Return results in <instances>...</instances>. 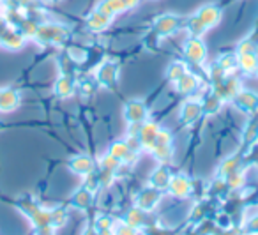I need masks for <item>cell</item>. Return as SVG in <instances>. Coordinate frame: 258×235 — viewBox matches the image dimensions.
Segmentation results:
<instances>
[{
    "mask_svg": "<svg viewBox=\"0 0 258 235\" xmlns=\"http://www.w3.org/2000/svg\"><path fill=\"white\" fill-rule=\"evenodd\" d=\"M152 154L156 156L158 161H168L172 157L173 152V138L172 133L166 131V129H159L158 138H156V143L151 150Z\"/></svg>",
    "mask_w": 258,
    "mask_h": 235,
    "instance_id": "obj_1",
    "label": "cell"
},
{
    "mask_svg": "<svg viewBox=\"0 0 258 235\" xmlns=\"http://www.w3.org/2000/svg\"><path fill=\"white\" fill-rule=\"evenodd\" d=\"M159 126L154 124V122H142L140 124V129H138V142H140L142 149H147V150H152L156 143V138H158V133H159Z\"/></svg>",
    "mask_w": 258,
    "mask_h": 235,
    "instance_id": "obj_2",
    "label": "cell"
},
{
    "mask_svg": "<svg viewBox=\"0 0 258 235\" xmlns=\"http://www.w3.org/2000/svg\"><path fill=\"white\" fill-rule=\"evenodd\" d=\"M124 117L129 124H142L147 119V106L138 99L129 101L124 108Z\"/></svg>",
    "mask_w": 258,
    "mask_h": 235,
    "instance_id": "obj_3",
    "label": "cell"
},
{
    "mask_svg": "<svg viewBox=\"0 0 258 235\" xmlns=\"http://www.w3.org/2000/svg\"><path fill=\"white\" fill-rule=\"evenodd\" d=\"M159 200H161V191L154 188H147L138 195L137 198V207L144 212H151L158 207Z\"/></svg>",
    "mask_w": 258,
    "mask_h": 235,
    "instance_id": "obj_4",
    "label": "cell"
},
{
    "mask_svg": "<svg viewBox=\"0 0 258 235\" xmlns=\"http://www.w3.org/2000/svg\"><path fill=\"white\" fill-rule=\"evenodd\" d=\"M202 113H204V103L197 99H189L180 108V122L189 126V124H193V122H197Z\"/></svg>",
    "mask_w": 258,
    "mask_h": 235,
    "instance_id": "obj_5",
    "label": "cell"
},
{
    "mask_svg": "<svg viewBox=\"0 0 258 235\" xmlns=\"http://www.w3.org/2000/svg\"><path fill=\"white\" fill-rule=\"evenodd\" d=\"M166 189H168L175 198H186V196L191 195L189 177H186V175H173V177L170 179V184Z\"/></svg>",
    "mask_w": 258,
    "mask_h": 235,
    "instance_id": "obj_6",
    "label": "cell"
},
{
    "mask_svg": "<svg viewBox=\"0 0 258 235\" xmlns=\"http://www.w3.org/2000/svg\"><path fill=\"white\" fill-rule=\"evenodd\" d=\"M184 51H186V57L189 58L191 62H195V64H200V62H204V58H205V44L202 43L198 37H193V39L187 41L186 46H184Z\"/></svg>",
    "mask_w": 258,
    "mask_h": 235,
    "instance_id": "obj_7",
    "label": "cell"
},
{
    "mask_svg": "<svg viewBox=\"0 0 258 235\" xmlns=\"http://www.w3.org/2000/svg\"><path fill=\"white\" fill-rule=\"evenodd\" d=\"M197 18L200 20L205 29H211V27L218 25L219 18H221V11H219L216 6H205V8H202L200 11L197 13Z\"/></svg>",
    "mask_w": 258,
    "mask_h": 235,
    "instance_id": "obj_8",
    "label": "cell"
},
{
    "mask_svg": "<svg viewBox=\"0 0 258 235\" xmlns=\"http://www.w3.org/2000/svg\"><path fill=\"white\" fill-rule=\"evenodd\" d=\"M170 179H172V175H170V170H168V168H166V166H158V168H156V170L151 173V179H149V184H151V188L163 191V189L168 188Z\"/></svg>",
    "mask_w": 258,
    "mask_h": 235,
    "instance_id": "obj_9",
    "label": "cell"
},
{
    "mask_svg": "<svg viewBox=\"0 0 258 235\" xmlns=\"http://www.w3.org/2000/svg\"><path fill=\"white\" fill-rule=\"evenodd\" d=\"M235 104L244 111H254L258 108V96L253 92L239 90V92L235 94Z\"/></svg>",
    "mask_w": 258,
    "mask_h": 235,
    "instance_id": "obj_10",
    "label": "cell"
},
{
    "mask_svg": "<svg viewBox=\"0 0 258 235\" xmlns=\"http://www.w3.org/2000/svg\"><path fill=\"white\" fill-rule=\"evenodd\" d=\"M175 83V90L179 94H186V96H189V94H193L195 90L198 89V80L195 78L191 73H184L182 76H180L177 82H173Z\"/></svg>",
    "mask_w": 258,
    "mask_h": 235,
    "instance_id": "obj_11",
    "label": "cell"
},
{
    "mask_svg": "<svg viewBox=\"0 0 258 235\" xmlns=\"http://www.w3.org/2000/svg\"><path fill=\"white\" fill-rule=\"evenodd\" d=\"M96 11L101 13V15H104V16H108V18H113L115 15L127 11V9H125V6H124L122 0H103V2L97 6Z\"/></svg>",
    "mask_w": 258,
    "mask_h": 235,
    "instance_id": "obj_12",
    "label": "cell"
},
{
    "mask_svg": "<svg viewBox=\"0 0 258 235\" xmlns=\"http://www.w3.org/2000/svg\"><path fill=\"white\" fill-rule=\"evenodd\" d=\"M71 170L78 175H90L94 170V163L89 156L80 154V156H76L71 159Z\"/></svg>",
    "mask_w": 258,
    "mask_h": 235,
    "instance_id": "obj_13",
    "label": "cell"
},
{
    "mask_svg": "<svg viewBox=\"0 0 258 235\" xmlns=\"http://www.w3.org/2000/svg\"><path fill=\"white\" fill-rule=\"evenodd\" d=\"M97 80L101 85L104 87H113L117 82V68L113 64H103L97 69Z\"/></svg>",
    "mask_w": 258,
    "mask_h": 235,
    "instance_id": "obj_14",
    "label": "cell"
},
{
    "mask_svg": "<svg viewBox=\"0 0 258 235\" xmlns=\"http://www.w3.org/2000/svg\"><path fill=\"white\" fill-rule=\"evenodd\" d=\"M177 27H179V20L173 15H163L161 18L158 20V23H156V29H158V32L161 34V36H170V34H173L177 30Z\"/></svg>",
    "mask_w": 258,
    "mask_h": 235,
    "instance_id": "obj_15",
    "label": "cell"
},
{
    "mask_svg": "<svg viewBox=\"0 0 258 235\" xmlns=\"http://www.w3.org/2000/svg\"><path fill=\"white\" fill-rule=\"evenodd\" d=\"M122 223H125L127 226L135 228V230H140V228L145 224V212L138 209V207H133V209H129L127 212H125L124 221H122Z\"/></svg>",
    "mask_w": 258,
    "mask_h": 235,
    "instance_id": "obj_16",
    "label": "cell"
},
{
    "mask_svg": "<svg viewBox=\"0 0 258 235\" xmlns=\"http://www.w3.org/2000/svg\"><path fill=\"white\" fill-rule=\"evenodd\" d=\"M237 64L244 73H254L258 69V57L254 53H242L237 55Z\"/></svg>",
    "mask_w": 258,
    "mask_h": 235,
    "instance_id": "obj_17",
    "label": "cell"
},
{
    "mask_svg": "<svg viewBox=\"0 0 258 235\" xmlns=\"http://www.w3.org/2000/svg\"><path fill=\"white\" fill-rule=\"evenodd\" d=\"M92 191H89L87 188L80 189L75 196H73V203H75L78 209H89L90 203H92Z\"/></svg>",
    "mask_w": 258,
    "mask_h": 235,
    "instance_id": "obj_18",
    "label": "cell"
},
{
    "mask_svg": "<svg viewBox=\"0 0 258 235\" xmlns=\"http://www.w3.org/2000/svg\"><path fill=\"white\" fill-rule=\"evenodd\" d=\"M129 150H131V149H129L127 142H113L110 145V149H108V154L122 163V161H124V157L127 156Z\"/></svg>",
    "mask_w": 258,
    "mask_h": 235,
    "instance_id": "obj_19",
    "label": "cell"
},
{
    "mask_svg": "<svg viewBox=\"0 0 258 235\" xmlns=\"http://www.w3.org/2000/svg\"><path fill=\"white\" fill-rule=\"evenodd\" d=\"M110 22H111V18H108V16L101 15V13H97V11L89 16V27L92 30H104Z\"/></svg>",
    "mask_w": 258,
    "mask_h": 235,
    "instance_id": "obj_20",
    "label": "cell"
},
{
    "mask_svg": "<svg viewBox=\"0 0 258 235\" xmlns=\"http://www.w3.org/2000/svg\"><path fill=\"white\" fill-rule=\"evenodd\" d=\"M237 166H239V159H237V157H228V159L223 161L221 166H219V175L226 179L228 175H232L233 171L239 170Z\"/></svg>",
    "mask_w": 258,
    "mask_h": 235,
    "instance_id": "obj_21",
    "label": "cell"
},
{
    "mask_svg": "<svg viewBox=\"0 0 258 235\" xmlns=\"http://www.w3.org/2000/svg\"><path fill=\"white\" fill-rule=\"evenodd\" d=\"M73 89H75V85H73V82L69 78H60L57 82V87H55V90H57V94L60 97H69L73 94Z\"/></svg>",
    "mask_w": 258,
    "mask_h": 235,
    "instance_id": "obj_22",
    "label": "cell"
},
{
    "mask_svg": "<svg viewBox=\"0 0 258 235\" xmlns=\"http://www.w3.org/2000/svg\"><path fill=\"white\" fill-rule=\"evenodd\" d=\"M2 43L8 48H20L23 44V37L16 32H8L2 36Z\"/></svg>",
    "mask_w": 258,
    "mask_h": 235,
    "instance_id": "obj_23",
    "label": "cell"
},
{
    "mask_svg": "<svg viewBox=\"0 0 258 235\" xmlns=\"http://www.w3.org/2000/svg\"><path fill=\"white\" fill-rule=\"evenodd\" d=\"M115 223L113 219H111L110 216H99L96 219V223H94V228H96L97 231H103V230H113Z\"/></svg>",
    "mask_w": 258,
    "mask_h": 235,
    "instance_id": "obj_24",
    "label": "cell"
},
{
    "mask_svg": "<svg viewBox=\"0 0 258 235\" xmlns=\"http://www.w3.org/2000/svg\"><path fill=\"white\" fill-rule=\"evenodd\" d=\"M184 73H186L184 64H179V62H177V64H172L168 68V80H170V82H177V80H179Z\"/></svg>",
    "mask_w": 258,
    "mask_h": 235,
    "instance_id": "obj_25",
    "label": "cell"
},
{
    "mask_svg": "<svg viewBox=\"0 0 258 235\" xmlns=\"http://www.w3.org/2000/svg\"><path fill=\"white\" fill-rule=\"evenodd\" d=\"M118 166H120V161L115 159V157H111L110 154H106V156H104L103 159H101V168H103V170L115 171Z\"/></svg>",
    "mask_w": 258,
    "mask_h": 235,
    "instance_id": "obj_26",
    "label": "cell"
},
{
    "mask_svg": "<svg viewBox=\"0 0 258 235\" xmlns=\"http://www.w3.org/2000/svg\"><path fill=\"white\" fill-rule=\"evenodd\" d=\"M113 235H138V230L127 226L125 223H120L113 226Z\"/></svg>",
    "mask_w": 258,
    "mask_h": 235,
    "instance_id": "obj_27",
    "label": "cell"
},
{
    "mask_svg": "<svg viewBox=\"0 0 258 235\" xmlns=\"http://www.w3.org/2000/svg\"><path fill=\"white\" fill-rule=\"evenodd\" d=\"M216 235H242V231H240L239 228H228V230L218 231Z\"/></svg>",
    "mask_w": 258,
    "mask_h": 235,
    "instance_id": "obj_28",
    "label": "cell"
},
{
    "mask_svg": "<svg viewBox=\"0 0 258 235\" xmlns=\"http://www.w3.org/2000/svg\"><path fill=\"white\" fill-rule=\"evenodd\" d=\"M249 230L253 231V233H258V214L249 219Z\"/></svg>",
    "mask_w": 258,
    "mask_h": 235,
    "instance_id": "obj_29",
    "label": "cell"
},
{
    "mask_svg": "<svg viewBox=\"0 0 258 235\" xmlns=\"http://www.w3.org/2000/svg\"><path fill=\"white\" fill-rule=\"evenodd\" d=\"M122 2H124L125 9H133V8H137L140 0H122Z\"/></svg>",
    "mask_w": 258,
    "mask_h": 235,
    "instance_id": "obj_30",
    "label": "cell"
},
{
    "mask_svg": "<svg viewBox=\"0 0 258 235\" xmlns=\"http://www.w3.org/2000/svg\"><path fill=\"white\" fill-rule=\"evenodd\" d=\"M83 235H99V231H97L94 226H87L85 231H83Z\"/></svg>",
    "mask_w": 258,
    "mask_h": 235,
    "instance_id": "obj_31",
    "label": "cell"
},
{
    "mask_svg": "<svg viewBox=\"0 0 258 235\" xmlns=\"http://www.w3.org/2000/svg\"><path fill=\"white\" fill-rule=\"evenodd\" d=\"M99 235H113V230H103L99 231Z\"/></svg>",
    "mask_w": 258,
    "mask_h": 235,
    "instance_id": "obj_32",
    "label": "cell"
},
{
    "mask_svg": "<svg viewBox=\"0 0 258 235\" xmlns=\"http://www.w3.org/2000/svg\"><path fill=\"white\" fill-rule=\"evenodd\" d=\"M254 235H258V233H254Z\"/></svg>",
    "mask_w": 258,
    "mask_h": 235,
    "instance_id": "obj_33",
    "label": "cell"
},
{
    "mask_svg": "<svg viewBox=\"0 0 258 235\" xmlns=\"http://www.w3.org/2000/svg\"><path fill=\"white\" fill-rule=\"evenodd\" d=\"M256 71H258V69H256Z\"/></svg>",
    "mask_w": 258,
    "mask_h": 235,
    "instance_id": "obj_34",
    "label": "cell"
}]
</instances>
